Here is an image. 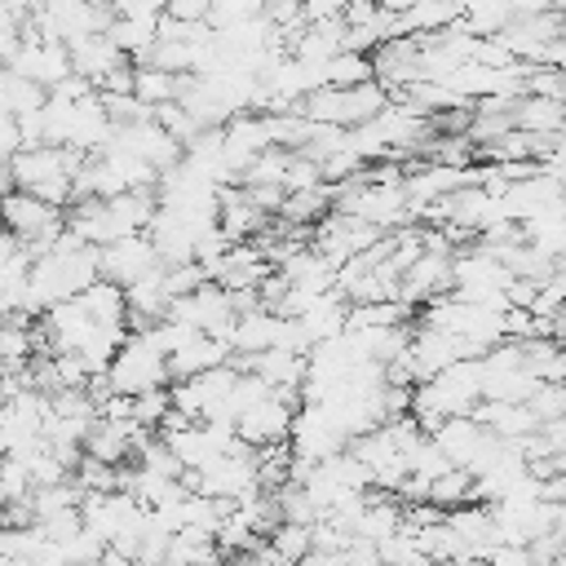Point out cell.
<instances>
[{
  "label": "cell",
  "instance_id": "cell-32",
  "mask_svg": "<svg viewBox=\"0 0 566 566\" xmlns=\"http://www.w3.org/2000/svg\"><path fill=\"white\" fill-rule=\"evenodd\" d=\"M0 566H18V562H9V557H0Z\"/></svg>",
  "mask_w": 566,
  "mask_h": 566
},
{
  "label": "cell",
  "instance_id": "cell-16",
  "mask_svg": "<svg viewBox=\"0 0 566 566\" xmlns=\"http://www.w3.org/2000/svg\"><path fill=\"white\" fill-rule=\"evenodd\" d=\"M106 208H111V221H115V230L124 239V234H146V226H150L159 203H155V190H124V195L106 199Z\"/></svg>",
  "mask_w": 566,
  "mask_h": 566
},
{
  "label": "cell",
  "instance_id": "cell-10",
  "mask_svg": "<svg viewBox=\"0 0 566 566\" xmlns=\"http://www.w3.org/2000/svg\"><path fill=\"white\" fill-rule=\"evenodd\" d=\"M226 358H230V349H226L221 340H212V336H190L186 345H177V349L164 358V363H168V385H172V380H195V376L221 367Z\"/></svg>",
  "mask_w": 566,
  "mask_h": 566
},
{
  "label": "cell",
  "instance_id": "cell-26",
  "mask_svg": "<svg viewBox=\"0 0 566 566\" xmlns=\"http://www.w3.org/2000/svg\"><path fill=\"white\" fill-rule=\"evenodd\" d=\"M168 411H172V407H168V389H150V394H137V398H133V424H137L142 433L159 429V420H164Z\"/></svg>",
  "mask_w": 566,
  "mask_h": 566
},
{
  "label": "cell",
  "instance_id": "cell-33",
  "mask_svg": "<svg viewBox=\"0 0 566 566\" xmlns=\"http://www.w3.org/2000/svg\"><path fill=\"white\" fill-rule=\"evenodd\" d=\"M0 181H4V164H0Z\"/></svg>",
  "mask_w": 566,
  "mask_h": 566
},
{
  "label": "cell",
  "instance_id": "cell-4",
  "mask_svg": "<svg viewBox=\"0 0 566 566\" xmlns=\"http://www.w3.org/2000/svg\"><path fill=\"white\" fill-rule=\"evenodd\" d=\"M102 380H106L111 394L137 398V394H150V389H168V363H164V354H159L146 336L128 332L124 345L111 354Z\"/></svg>",
  "mask_w": 566,
  "mask_h": 566
},
{
  "label": "cell",
  "instance_id": "cell-15",
  "mask_svg": "<svg viewBox=\"0 0 566 566\" xmlns=\"http://www.w3.org/2000/svg\"><path fill=\"white\" fill-rule=\"evenodd\" d=\"M509 115H513V128H517V133H531V137H562V102L517 97Z\"/></svg>",
  "mask_w": 566,
  "mask_h": 566
},
{
  "label": "cell",
  "instance_id": "cell-7",
  "mask_svg": "<svg viewBox=\"0 0 566 566\" xmlns=\"http://www.w3.org/2000/svg\"><path fill=\"white\" fill-rule=\"evenodd\" d=\"M411 367H416V385L420 380H429V376H438V371H447L451 363H460L464 358V345L451 336V332H438V327H416L411 332Z\"/></svg>",
  "mask_w": 566,
  "mask_h": 566
},
{
  "label": "cell",
  "instance_id": "cell-29",
  "mask_svg": "<svg viewBox=\"0 0 566 566\" xmlns=\"http://www.w3.org/2000/svg\"><path fill=\"white\" fill-rule=\"evenodd\" d=\"M562 292H566V279H562V270H557L553 279H544V283L535 287L531 314H535V318H553V314H562Z\"/></svg>",
  "mask_w": 566,
  "mask_h": 566
},
{
  "label": "cell",
  "instance_id": "cell-6",
  "mask_svg": "<svg viewBox=\"0 0 566 566\" xmlns=\"http://www.w3.org/2000/svg\"><path fill=\"white\" fill-rule=\"evenodd\" d=\"M287 429H292V407L283 402V398H261V402H252L239 420H234V438L243 442V447H252V451H261V447H283L287 442Z\"/></svg>",
  "mask_w": 566,
  "mask_h": 566
},
{
  "label": "cell",
  "instance_id": "cell-20",
  "mask_svg": "<svg viewBox=\"0 0 566 566\" xmlns=\"http://www.w3.org/2000/svg\"><path fill=\"white\" fill-rule=\"evenodd\" d=\"M376 557H380V566H429L424 562V548H420V539H416V531L407 522L389 539L376 544Z\"/></svg>",
  "mask_w": 566,
  "mask_h": 566
},
{
  "label": "cell",
  "instance_id": "cell-34",
  "mask_svg": "<svg viewBox=\"0 0 566 566\" xmlns=\"http://www.w3.org/2000/svg\"><path fill=\"white\" fill-rule=\"evenodd\" d=\"M0 469H4V455H0Z\"/></svg>",
  "mask_w": 566,
  "mask_h": 566
},
{
  "label": "cell",
  "instance_id": "cell-30",
  "mask_svg": "<svg viewBox=\"0 0 566 566\" xmlns=\"http://www.w3.org/2000/svg\"><path fill=\"white\" fill-rule=\"evenodd\" d=\"M164 18L195 27V22H203V18H208V0H172V4H164Z\"/></svg>",
  "mask_w": 566,
  "mask_h": 566
},
{
  "label": "cell",
  "instance_id": "cell-28",
  "mask_svg": "<svg viewBox=\"0 0 566 566\" xmlns=\"http://www.w3.org/2000/svg\"><path fill=\"white\" fill-rule=\"evenodd\" d=\"M318 186H323L318 168H314L310 159L292 155V159H287V172H283V195H301V190H318Z\"/></svg>",
  "mask_w": 566,
  "mask_h": 566
},
{
  "label": "cell",
  "instance_id": "cell-22",
  "mask_svg": "<svg viewBox=\"0 0 566 566\" xmlns=\"http://www.w3.org/2000/svg\"><path fill=\"white\" fill-rule=\"evenodd\" d=\"M287 150H279V146H270V150H261L248 168H243V177H239V186H279L283 190V172H287Z\"/></svg>",
  "mask_w": 566,
  "mask_h": 566
},
{
  "label": "cell",
  "instance_id": "cell-12",
  "mask_svg": "<svg viewBox=\"0 0 566 566\" xmlns=\"http://www.w3.org/2000/svg\"><path fill=\"white\" fill-rule=\"evenodd\" d=\"M71 53V75H80V80H88L93 88L119 66V62H128L111 40H106V31L102 35H88V40H80L75 49H66Z\"/></svg>",
  "mask_w": 566,
  "mask_h": 566
},
{
  "label": "cell",
  "instance_id": "cell-17",
  "mask_svg": "<svg viewBox=\"0 0 566 566\" xmlns=\"http://www.w3.org/2000/svg\"><path fill=\"white\" fill-rule=\"evenodd\" d=\"M177 93H181V75L155 71V66H146V62H137V66H133V97H137L146 111L177 102Z\"/></svg>",
  "mask_w": 566,
  "mask_h": 566
},
{
  "label": "cell",
  "instance_id": "cell-19",
  "mask_svg": "<svg viewBox=\"0 0 566 566\" xmlns=\"http://www.w3.org/2000/svg\"><path fill=\"white\" fill-rule=\"evenodd\" d=\"M469 495H473V478H469L464 469H447V473H438V478L429 482V495H424V504H433V509L442 513V509H460V504H473Z\"/></svg>",
  "mask_w": 566,
  "mask_h": 566
},
{
  "label": "cell",
  "instance_id": "cell-18",
  "mask_svg": "<svg viewBox=\"0 0 566 566\" xmlns=\"http://www.w3.org/2000/svg\"><path fill=\"white\" fill-rule=\"evenodd\" d=\"M371 80V57L363 53H336L323 62V88H358Z\"/></svg>",
  "mask_w": 566,
  "mask_h": 566
},
{
  "label": "cell",
  "instance_id": "cell-9",
  "mask_svg": "<svg viewBox=\"0 0 566 566\" xmlns=\"http://www.w3.org/2000/svg\"><path fill=\"white\" fill-rule=\"evenodd\" d=\"M429 442L442 451V460L451 464V469H464L486 442H491V433L486 429H478L469 416H455V420H442L433 433H429Z\"/></svg>",
  "mask_w": 566,
  "mask_h": 566
},
{
  "label": "cell",
  "instance_id": "cell-11",
  "mask_svg": "<svg viewBox=\"0 0 566 566\" xmlns=\"http://www.w3.org/2000/svg\"><path fill=\"white\" fill-rule=\"evenodd\" d=\"M517 234H522V243H531L548 261H562V248H566V212H562V199L557 203H544L539 212H531L517 226Z\"/></svg>",
  "mask_w": 566,
  "mask_h": 566
},
{
  "label": "cell",
  "instance_id": "cell-31",
  "mask_svg": "<svg viewBox=\"0 0 566 566\" xmlns=\"http://www.w3.org/2000/svg\"><path fill=\"white\" fill-rule=\"evenodd\" d=\"M164 4L155 0H128V4H111V18H159Z\"/></svg>",
  "mask_w": 566,
  "mask_h": 566
},
{
  "label": "cell",
  "instance_id": "cell-13",
  "mask_svg": "<svg viewBox=\"0 0 566 566\" xmlns=\"http://www.w3.org/2000/svg\"><path fill=\"white\" fill-rule=\"evenodd\" d=\"M345 296L332 287V292H323V296H314V305L296 318V327H301V336L310 340V345H318V340H332V336H340L345 332Z\"/></svg>",
  "mask_w": 566,
  "mask_h": 566
},
{
  "label": "cell",
  "instance_id": "cell-25",
  "mask_svg": "<svg viewBox=\"0 0 566 566\" xmlns=\"http://www.w3.org/2000/svg\"><path fill=\"white\" fill-rule=\"evenodd\" d=\"M526 411L535 416V424L566 420V389H562V385H539V389L526 398Z\"/></svg>",
  "mask_w": 566,
  "mask_h": 566
},
{
  "label": "cell",
  "instance_id": "cell-5",
  "mask_svg": "<svg viewBox=\"0 0 566 566\" xmlns=\"http://www.w3.org/2000/svg\"><path fill=\"white\" fill-rule=\"evenodd\" d=\"M150 270H159L155 248L146 243V234H124L106 248H97V279L115 283V287H133L137 279H146Z\"/></svg>",
  "mask_w": 566,
  "mask_h": 566
},
{
  "label": "cell",
  "instance_id": "cell-21",
  "mask_svg": "<svg viewBox=\"0 0 566 566\" xmlns=\"http://www.w3.org/2000/svg\"><path fill=\"white\" fill-rule=\"evenodd\" d=\"M332 208V186H318V190H301V195H283V221L279 226H301L310 217H323Z\"/></svg>",
  "mask_w": 566,
  "mask_h": 566
},
{
  "label": "cell",
  "instance_id": "cell-24",
  "mask_svg": "<svg viewBox=\"0 0 566 566\" xmlns=\"http://www.w3.org/2000/svg\"><path fill=\"white\" fill-rule=\"evenodd\" d=\"M522 97L566 102V71H553V66H526V93H522Z\"/></svg>",
  "mask_w": 566,
  "mask_h": 566
},
{
  "label": "cell",
  "instance_id": "cell-2",
  "mask_svg": "<svg viewBox=\"0 0 566 566\" xmlns=\"http://www.w3.org/2000/svg\"><path fill=\"white\" fill-rule=\"evenodd\" d=\"M385 106H389V93H385L376 80H367V84H358V88H318V93H310V97L296 106V115L310 119V124H327V128L349 133V128L367 124V119H371L376 111H385Z\"/></svg>",
  "mask_w": 566,
  "mask_h": 566
},
{
  "label": "cell",
  "instance_id": "cell-3",
  "mask_svg": "<svg viewBox=\"0 0 566 566\" xmlns=\"http://www.w3.org/2000/svg\"><path fill=\"white\" fill-rule=\"evenodd\" d=\"M111 27V4H84V0H57V4H35L27 27L35 40H49V44H62V49H75L80 40L88 35H102Z\"/></svg>",
  "mask_w": 566,
  "mask_h": 566
},
{
  "label": "cell",
  "instance_id": "cell-14",
  "mask_svg": "<svg viewBox=\"0 0 566 566\" xmlns=\"http://www.w3.org/2000/svg\"><path fill=\"white\" fill-rule=\"evenodd\" d=\"M80 305H84V314H88L97 327L128 332V305H124V287L102 283V279H97L88 292H80Z\"/></svg>",
  "mask_w": 566,
  "mask_h": 566
},
{
  "label": "cell",
  "instance_id": "cell-23",
  "mask_svg": "<svg viewBox=\"0 0 566 566\" xmlns=\"http://www.w3.org/2000/svg\"><path fill=\"white\" fill-rule=\"evenodd\" d=\"M265 544H270L287 566H296V562L310 553V526H287V522H279Z\"/></svg>",
  "mask_w": 566,
  "mask_h": 566
},
{
  "label": "cell",
  "instance_id": "cell-1",
  "mask_svg": "<svg viewBox=\"0 0 566 566\" xmlns=\"http://www.w3.org/2000/svg\"><path fill=\"white\" fill-rule=\"evenodd\" d=\"M80 164H84V155H71L57 146H35V150H18L4 164V177L13 190L35 195L49 208H66L71 203V177Z\"/></svg>",
  "mask_w": 566,
  "mask_h": 566
},
{
  "label": "cell",
  "instance_id": "cell-27",
  "mask_svg": "<svg viewBox=\"0 0 566 566\" xmlns=\"http://www.w3.org/2000/svg\"><path fill=\"white\" fill-rule=\"evenodd\" d=\"M203 283H208V279H203V270H199L195 261L164 270V292H168V305H172V301H181V296H190V292H195V287H203Z\"/></svg>",
  "mask_w": 566,
  "mask_h": 566
},
{
  "label": "cell",
  "instance_id": "cell-8",
  "mask_svg": "<svg viewBox=\"0 0 566 566\" xmlns=\"http://www.w3.org/2000/svg\"><path fill=\"white\" fill-rule=\"evenodd\" d=\"M279 327H283L279 314H270V310H248V314H234L226 345H230V354H239V358H256V354H265V349L279 345Z\"/></svg>",
  "mask_w": 566,
  "mask_h": 566
}]
</instances>
